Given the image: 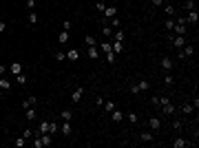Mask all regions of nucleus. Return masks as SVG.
<instances>
[{"mask_svg": "<svg viewBox=\"0 0 199 148\" xmlns=\"http://www.w3.org/2000/svg\"><path fill=\"white\" fill-rule=\"evenodd\" d=\"M66 60H71V62L80 60V51H78V49H71V51H66Z\"/></svg>", "mask_w": 199, "mask_h": 148, "instance_id": "nucleus-10", "label": "nucleus"}, {"mask_svg": "<svg viewBox=\"0 0 199 148\" xmlns=\"http://www.w3.org/2000/svg\"><path fill=\"white\" fill-rule=\"evenodd\" d=\"M49 133H51V135L60 133V124H49Z\"/></svg>", "mask_w": 199, "mask_h": 148, "instance_id": "nucleus-24", "label": "nucleus"}, {"mask_svg": "<svg viewBox=\"0 0 199 148\" xmlns=\"http://www.w3.org/2000/svg\"><path fill=\"white\" fill-rule=\"evenodd\" d=\"M7 71L11 73V75H18V73H22V64H20V62H13V64H11Z\"/></svg>", "mask_w": 199, "mask_h": 148, "instance_id": "nucleus-8", "label": "nucleus"}, {"mask_svg": "<svg viewBox=\"0 0 199 148\" xmlns=\"http://www.w3.org/2000/svg\"><path fill=\"white\" fill-rule=\"evenodd\" d=\"M100 49L104 51V53H111V51H113V47H111V42H109V40H104V42L100 44Z\"/></svg>", "mask_w": 199, "mask_h": 148, "instance_id": "nucleus-14", "label": "nucleus"}, {"mask_svg": "<svg viewBox=\"0 0 199 148\" xmlns=\"http://www.w3.org/2000/svg\"><path fill=\"white\" fill-rule=\"evenodd\" d=\"M84 42H86V47H98V42H95L93 36H86V40H84Z\"/></svg>", "mask_w": 199, "mask_h": 148, "instance_id": "nucleus-26", "label": "nucleus"}, {"mask_svg": "<svg viewBox=\"0 0 199 148\" xmlns=\"http://www.w3.org/2000/svg\"><path fill=\"white\" fill-rule=\"evenodd\" d=\"M16 146H18V148L25 146V137H18V139H16Z\"/></svg>", "mask_w": 199, "mask_h": 148, "instance_id": "nucleus-42", "label": "nucleus"}, {"mask_svg": "<svg viewBox=\"0 0 199 148\" xmlns=\"http://www.w3.org/2000/svg\"><path fill=\"white\" fill-rule=\"evenodd\" d=\"M2 73H7V69H4V66L0 64V77H2Z\"/></svg>", "mask_w": 199, "mask_h": 148, "instance_id": "nucleus-46", "label": "nucleus"}, {"mask_svg": "<svg viewBox=\"0 0 199 148\" xmlns=\"http://www.w3.org/2000/svg\"><path fill=\"white\" fill-rule=\"evenodd\" d=\"M128 122H130V124H137V122H139L137 113H128Z\"/></svg>", "mask_w": 199, "mask_h": 148, "instance_id": "nucleus-30", "label": "nucleus"}, {"mask_svg": "<svg viewBox=\"0 0 199 148\" xmlns=\"http://www.w3.org/2000/svg\"><path fill=\"white\" fill-rule=\"evenodd\" d=\"M151 2L155 4V7H162V4H164V0H151Z\"/></svg>", "mask_w": 199, "mask_h": 148, "instance_id": "nucleus-44", "label": "nucleus"}, {"mask_svg": "<svg viewBox=\"0 0 199 148\" xmlns=\"http://www.w3.org/2000/svg\"><path fill=\"white\" fill-rule=\"evenodd\" d=\"M0 89H2V91H7V89H11V82H9L7 77H0Z\"/></svg>", "mask_w": 199, "mask_h": 148, "instance_id": "nucleus-18", "label": "nucleus"}, {"mask_svg": "<svg viewBox=\"0 0 199 148\" xmlns=\"http://www.w3.org/2000/svg\"><path fill=\"white\" fill-rule=\"evenodd\" d=\"M16 80H18L20 86H22V84H27V75H25V73H18V75H16Z\"/></svg>", "mask_w": 199, "mask_h": 148, "instance_id": "nucleus-28", "label": "nucleus"}, {"mask_svg": "<svg viewBox=\"0 0 199 148\" xmlns=\"http://www.w3.org/2000/svg\"><path fill=\"white\" fill-rule=\"evenodd\" d=\"M62 29H64V31H69V29H71V20H64V25H62Z\"/></svg>", "mask_w": 199, "mask_h": 148, "instance_id": "nucleus-41", "label": "nucleus"}, {"mask_svg": "<svg viewBox=\"0 0 199 148\" xmlns=\"http://www.w3.org/2000/svg\"><path fill=\"white\" fill-rule=\"evenodd\" d=\"M106 113H111V111H115V102H111V100H106Z\"/></svg>", "mask_w": 199, "mask_h": 148, "instance_id": "nucleus-29", "label": "nucleus"}, {"mask_svg": "<svg viewBox=\"0 0 199 148\" xmlns=\"http://www.w3.org/2000/svg\"><path fill=\"white\" fill-rule=\"evenodd\" d=\"M36 104V95H31V97H27L25 102H22V106H25V109H29V106H33Z\"/></svg>", "mask_w": 199, "mask_h": 148, "instance_id": "nucleus-17", "label": "nucleus"}, {"mask_svg": "<svg viewBox=\"0 0 199 148\" xmlns=\"http://www.w3.org/2000/svg\"><path fill=\"white\" fill-rule=\"evenodd\" d=\"M173 66H175V62H173V58H170V55H164V58H162V71H166V73H170V71H173Z\"/></svg>", "mask_w": 199, "mask_h": 148, "instance_id": "nucleus-2", "label": "nucleus"}, {"mask_svg": "<svg viewBox=\"0 0 199 148\" xmlns=\"http://www.w3.org/2000/svg\"><path fill=\"white\" fill-rule=\"evenodd\" d=\"M184 44H186V38H184V36H177V38H173V47H175V49H181Z\"/></svg>", "mask_w": 199, "mask_h": 148, "instance_id": "nucleus-11", "label": "nucleus"}, {"mask_svg": "<svg viewBox=\"0 0 199 148\" xmlns=\"http://www.w3.org/2000/svg\"><path fill=\"white\" fill-rule=\"evenodd\" d=\"M27 119H29V122H33V119H36V111H33L31 106L27 109Z\"/></svg>", "mask_w": 199, "mask_h": 148, "instance_id": "nucleus-27", "label": "nucleus"}, {"mask_svg": "<svg viewBox=\"0 0 199 148\" xmlns=\"http://www.w3.org/2000/svg\"><path fill=\"white\" fill-rule=\"evenodd\" d=\"M22 137H25V139H31V137H33V128H25V133H22Z\"/></svg>", "mask_w": 199, "mask_h": 148, "instance_id": "nucleus-34", "label": "nucleus"}, {"mask_svg": "<svg viewBox=\"0 0 199 148\" xmlns=\"http://www.w3.org/2000/svg\"><path fill=\"white\" fill-rule=\"evenodd\" d=\"M184 7H186V11H190V9H195V2H192V0H186Z\"/></svg>", "mask_w": 199, "mask_h": 148, "instance_id": "nucleus-37", "label": "nucleus"}, {"mask_svg": "<svg viewBox=\"0 0 199 148\" xmlns=\"http://www.w3.org/2000/svg\"><path fill=\"white\" fill-rule=\"evenodd\" d=\"M55 60H58V62L66 60V51H58V53H55Z\"/></svg>", "mask_w": 199, "mask_h": 148, "instance_id": "nucleus-32", "label": "nucleus"}, {"mask_svg": "<svg viewBox=\"0 0 199 148\" xmlns=\"http://www.w3.org/2000/svg\"><path fill=\"white\" fill-rule=\"evenodd\" d=\"M66 40H69V31H64V29H62V33L58 36V42H62V44H64Z\"/></svg>", "mask_w": 199, "mask_h": 148, "instance_id": "nucleus-23", "label": "nucleus"}, {"mask_svg": "<svg viewBox=\"0 0 199 148\" xmlns=\"http://www.w3.org/2000/svg\"><path fill=\"white\" fill-rule=\"evenodd\" d=\"M102 13H104L106 18H115V16H117V7H115V4H109V7L102 11Z\"/></svg>", "mask_w": 199, "mask_h": 148, "instance_id": "nucleus-7", "label": "nucleus"}, {"mask_svg": "<svg viewBox=\"0 0 199 148\" xmlns=\"http://www.w3.org/2000/svg\"><path fill=\"white\" fill-rule=\"evenodd\" d=\"M4 29H7V25H4V22H0V33H2Z\"/></svg>", "mask_w": 199, "mask_h": 148, "instance_id": "nucleus-45", "label": "nucleus"}, {"mask_svg": "<svg viewBox=\"0 0 199 148\" xmlns=\"http://www.w3.org/2000/svg\"><path fill=\"white\" fill-rule=\"evenodd\" d=\"M164 82H166V86H173V84H175V80H173V75H170V73H166V77H164Z\"/></svg>", "mask_w": 199, "mask_h": 148, "instance_id": "nucleus-31", "label": "nucleus"}, {"mask_svg": "<svg viewBox=\"0 0 199 148\" xmlns=\"http://www.w3.org/2000/svg\"><path fill=\"white\" fill-rule=\"evenodd\" d=\"M0 91H2V89H0Z\"/></svg>", "mask_w": 199, "mask_h": 148, "instance_id": "nucleus-47", "label": "nucleus"}, {"mask_svg": "<svg viewBox=\"0 0 199 148\" xmlns=\"http://www.w3.org/2000/svg\"><path fill=\"white\" fill-rule=\"evenodd\" d=\"M162 7H164V13L166 16H175V7L173 4H162Z\"/></svg>", "mask_w": 199, "mask_h": 148, "instance_id": "nucleus-19", "label": "nucleus"}, {"mask_svg": "<svg viewBox=\"0 0 199 148\" xmlns=\"http://www.w3.org/2000/svg\"><path fill=\"white\" fill-rule=\"evenodd\" d=\"M82 95H84V89H82V86L73 89V93H71V102H73V104H78V102L82 100Z\"/></svg>", "mask_w": 199, "mask_h": 148, "instance_id": "nucleus-4", "label": "nucleus"}, {"mask_svg": "<svg viewBox=\"0 0 199 148\" xmlns=\"http://www.w3.org/2000/svg\"><path fill=\"white\" fill-rule=\"evenodd\" d=\"M181 126H184V122H181V119H175V122H173V128L177 130V133L181 130Z\"/></svg>", "mask_w": 199, "mask_h": 148, "instance_id": "nucleus-33", "label": "nucleus"}, {"mask_svg": "<svg viewBox=\"0 0 199 148\" xmlns=\"http://www.w3.org/2000/svg\"><path fill=\"white\" fill-rule=\"evenodd\" d=\"M109 115H111L113 122H122V119H124V113H122V111H117V109H115V111H111Z\"/></svg>", "mask_w": 199, "mask_h": 148, "instance_id": "nucleus-12", "label": "nucleus"}, {"mask_svg": "<svg viewBox=\"0 0 199 148\" xmlns=\"http://www.w3.org/2000/svg\"><path fill=\"white\" fill-rule=\"evenodd\" d=\"M95 9H98V11H104L106 4H104V2H95Z\"/></svg>", "mask_w": 199, "mask_h": 148, "instance_id": "nucleus-39", "label": "nucleus"}, {"mask_svg": "<svg viewBox=\"0 0 199 148\" xmlns=\"http://www.w3.org/2000/svg\"><path fill=\"white\" fill-rule=\"evenodd\" d=\"M102 36L111 38V36H113V27H106V25H104V27H102Z\"/></svg>", "mask_w": 199, "mask_h": 148, "instance_id": "nucleus-21", "label": "nucleus"}, {"mask_svg": "<svg viewBox=\"0 0 199 148\" xmlns=\"http://www.w3.org/2000/svg\"><path fill=\"white\" fill-rule=\"evenodd\" d=\"M60 117H62V122H71L73 113H71V111H62V115H60Z\"/></svg>", "mask_w": 199, "mask_h": 148, "instance_id": "nucleus-22", "label": "nucleus"}, {"mask_svg": "<svg viewBox=\"0 0 199 148\" xmlns=\"http://www.w3.org/2000/svg\"><path fill=\"white\" fill-rule=\"evenodd\" d=\"M111 47H113V53H119V51L124 49V42H119V40H115V42H113Z\"/></svg>", "mask_w": 199, "mask_h": 148, "instance_id": "nucleus-16", "label": "nucleus"}, {"mask_svg": "<svg viewBox=\"0 0 199 148\" xmlns=\"http://www.w3.org/2000/svg\"><path fill=\"white\" fill-rule=\"evenodd\" d=\"M162 109H164V113H166V115H173V113H175V106L170 104V102H168V104H164Z\"/></svg>", "mask_w": 199, "mask_h": 148, "instance_id": "nucleus-20", "label": "nucleus"}, {"mask_svg": "<svg viewBox=\"0 0 199 148\" xmlns=\"http://www.w3.org/2000/svg\"><path fill=\"white\" fill-rule=\"evenodd\" d=\"M27 7L33 11V9H36V0H27Z\"/></svg>", "mask_w": 199, "mask_h": 148, "instance_id": "nucleus-40", "label": "nucleus"}, {"mask_svg": "<svg viewBox=\"0 0 199 148\" xmlns=\"http://www.w3.org/2000/svg\"><path fill=\"white\" fill-rule=\"evenodd\" d=\"M148 89H151L148 80H142V82H137V84H133V86H130L128 91H130V93H135V95H137V93H144V91H148Z\"/></svg>", "mask_w": 199, "mask_h": 148, "instance_id": "nucleus-1", "label": "nucleus"}, {"mask_svg": "<svg viewBox=\"0 0 199 148\" xmlns=\"http://www.w3.org/2000/svg\"><path fill=\"white\" fill-rule=\"evenodd\" d=\"M148 128L157 133V130L162 128V119H159V117H151V119H148Z\"/></svg>", "mask_w": 199, "mask_h": 148, "instance_id": "nucleus-5", "label": "nucleus"}, {"mask_svg": "<svg viewBox=\"0 0 199 148\" xmlns=\"http://www.w3.org/2000/svg\"><path fill=\"white\" fill-rule=\"evenodd\" d=\"M142 141H153V133H142Z\"/></svg>", "mask_w": 199, "mask_h": 148, "instance_id": "nucleus-35", "label": "nucleus"}, {"mask_svg": "<svg viewBox=\"0 0 199 148\" xmlns=\"http://www.w3.org/2000/svg\"><path fill=\"white\" fill-rule=\"evenodd\" d=\"M111 27H113V29H119V20H117V18H113V25H111Z\"/></svg>", "mask_w": 199, "mask_h": 148, "instance_id": "nucleus-43", "label": "nucleus"}, {"mask_svg": "<svg viewBox=\"0 0 199 148\" xmlns=\"http://www.w3.org/2000/svg\"><path fill=\"white\" fill-rule=\"evenodd\" d=\"M89 58L91 60H98L100 58V49L98 47H89Z\"/></svg>", "mask_w": 199, "mask_h": 148, "instance_id": "nucleus-13", "label": "nucleus"}, {"mask_svg": "<svg viewBox=\"0 0 199 148\" xmlns=\"http://www.w3.org/2000/svg\"><path fill=\"white\" fill-rule=\"evenodd\" d=\"M199 22V11L197 9H190L188 16H186V25H197Z\"/></svg>", "mask_w": 199, "mask_h": 148, "instance_id": "nucleus-3", "label": "nucleus"}, {"mask_svg": "<svg viewBox=\"0 0 199 148\" xmlns=\"http://www.w3.org/2000/svg\"><path fill=\"white\" fill-rule=\"evenodd\" d=\"M186 146H190V141H186L184 137H175L173 139V148H186Z\"/></svg>", "mask_w": 199, "mask_h": 148, "instance_id": "nucleus-6", "label": "nucleus"}, {"mask_svg": "<svg viewBox=\"0 0 199 148\" xmlns=\"http://www.w3.org/2000/svg\"><path fill=\"white\" fill-rule=\"evenodd\" d=\"M106 62H109V64L115 62V53H113V51H111V53H106Z\"/></svg>", "mask_w": 199, "mask_h": 148, "instance_id": "nucleus-38", "label": "nucleus"}, {"mask_svg": "<svg viewBox=\"0 0 199 148\" xmlns=\"http://www.w3.org/2000/svg\"><path fill=\"white\" fill-rule=\"evenodd\" d=\"M164 27H166V29L170 31V29H173V27H175V20H173V18H168L166 22H164Z\"/></svg>", "mask_w": 199, "mask_h": 148, "instance_id": "nucleus-36", "label": "nucleus"}, {"mask_svg": "<svg viewBox=\"0 0 199 148\" xmlns=\"http://www.w3.org/2000/svg\"><path fill=\"white\" fill-rule=\"evenodd\" d=\"M192 111H195V106H192V104H181V113H184V115H190Z\"/></svg>", "mask_w": 199, "mask_h": 148, "instance_id": "nucleus-15", "label": "nucleus"}, {"mask_svg": "<svg viewBox=\"0 0 199 148\" xmlns=\"http://www.w3.org/2000/svg\"><path fill=\"white\" fill-rule=\"evenodd\" d=\"M60 133L64 135V137H69V135H71V122H64V124H60Z\"/></svg>", "mask_w": 199, "mask_h": 148, "instance_id": "nucleus-9", "label": "nucleus"}, {"mask_svg": "<svg viewBox=\"0 0 199 148\" xmlns=\"http://www.w3.org/2000/svg\"><path fill=\"white\" fill-rule=\"evenodd\" d=\"M27 20H29V25H36V22H38V16H36V11H31V13L27 16Z\"/></svg>", "mask_w": 199, "mask_h": 148, "instance_id": "nucleus-25", "label": "nucleus"}]
</instances>
